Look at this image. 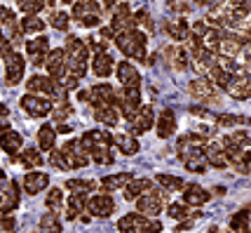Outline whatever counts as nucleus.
Wrapping results in <instances>:
<instances>
[{"mask_svg": "<svg viewBox=\"0 0 251 233\" xmlns=\"http://www.w3.org/2000/svg\"><path fill=\"white\" fill-rule=\"evenodd\" d=\"M89 14H101V5L97 0H77V2H73V17L75 19H82V17H89Z\"/></svg>", "mask_w": 251, "mask_h": 233, "instance_id": "c85d7f7f", "label": "nucleus"}, {"mask_svg": "<svg viewBox=\"0 0 251 233\" xmlns=\"http://www.w3.org/2000/svg\"><path fill=\"white\" fill-rule=\"evenodd\" d=\"M12 127H10V122H0V134H5V132H10Z\"/></svg>", "mask_w": 251, "mask_h": 233, "instance_id": "052dcab7", "label": "nucleus"}, {"mask_svg": "<svg viewBox=\"0 0 251 233\" xmlns=\"http://www.w3.org/2000/svg\"><path fill=\"white\" fill-rule=\"evenodd\" d=\"M143 224H146V217L139 214V212H129V214H125L120 217V222H118V231L120 233H139Z\"/></svg>", "mask_w": 251, "mask_h": 233, "instance_id": "a878e982", "label": "nucleus"}, {"mask_svg": "<svg viewBox=\"0 0 251 233\" xmlns=\"http://www.w3.org/2000/svg\"><path fill=\"white\" fill-rule=\"evenodd\" d=\"M164 203H167V198H164V191L155 189V186H151V189L146 191L143 196H139L136 198V210H139V214H143V217H157L160 212H162Z\"/></svg>", "mask_w": 251, "mask_h": 233, "instance_id": "7ed1b4c3", "label": "nucleus"}, {"mask_svg": "<svg viewBox=\"0 0 251 233\" xmlns=\"http://www.w3.org/2000/svg\"><path fill=\"white\" fill-rule=\"evenodd\" d=\"M94 118L99 122H103V125H108V127H115L118 122H120V111L115 109V106H103V109H97L94 111Z\"/></svg>", "mask_w": 251, "mask_h": 233, "instance_id": "f704fd0d", "label": "nucleus"}, {"mask_svg": "<svg viewBox=\"0 0 251 233\" xmlns=\"http://www.w3.org/2000/svg\"><path fill=\"white\" fill-rule=\"evenodd\" d=\"M10 179H7V175H5V170H0V191L5 189V184H7Z\"/></svg>", "mask_w": 251, "mask_h": 233, "instance_id": "13d9d810", "label": "nucleus"}, {"mask_svg": "<svg viewBox=\"0 0 251 233\" xmlns=\"http://www.w3.org/2000/svg\"><path fill=\"white\" fill-rule=\"evenodd\" d=\"M230 229L235 233H249L251 231V212L249 210L237 212V214L230 219Z\"/></svg>", "mask_w": 251, "mask_h": 233, "instance_id": "c9c22d12", "label": "nucleus"}, {"mask_svg": "<svg viewBox=\"0 0 251 233\" xmlns=\"http://www.w3.org/2000/svg\"><path fill=\"white\" fill-rule=\"evenodd\" d=\"M85 210H87V196L85 193H71L68 196V212L80 217Z\"/></svg>", "mask_w": 251, "mask_h": 233, "instance_id": "a19ab883", "label": "nucleus"}, {"mask_svg": "<svg viewBox=\"0 0 251 233\" xmlns=\"http://www.w3.org/2000/svg\"><path fill=\"white\" fill-rule=\"evenodd\" d=\"M157 181L162 184L167 191H183L186 189V184H183V179H178V177H174V175H157Z\"/></svg>", "mask_w": 251, "mask_h": 233, "instance_id": "79ce46f5", "label": "nucleus"}, {"mask_svg": "<svg viewBox=\"0 0 251 233\" xmlns=\"http://www.w3.org/2000/svg\"><path fill=\"white\" fill-rule=\"evenodd\" d=\"M47 52H50V43H47V38H45V35L33 38V40L26 43V55H28V59H31L33 66H45Z\"/></svg>", "mask_w": 251, "mask_h": 233, "instance_id": "f8f14e48", "label": "nucleus"}, {"mask_svg": "<svg viewBox=\"0 0 251 233\" xmlns=\"http://www.w3.org/2000/svg\"><path fill=\"white\" fill-rule=\"evenodd\" d=\"M87 155L94 160V163H99V165H108V163L115 160V155H113V148H110V146H97V148H92Z\"/></svg>", "mask_w": 251, "mask_h": 233, "instance_id": "58836bf2", "label": "nucleus"}, {"mask_svg": "<svg viewBox=\"0 0 251 233\" xmlns=\"http://www.w3.org/2000/svg\"><path fill=\"white\" fill-rule=\"evenodd\" d=\"M64 55H66V73L80 80V78L87 73L89 47L80 38H68L64 47Z\"/></svg>", "mask_w": 251, "mask_h": 233, "instance_id": "f257e3e1", "label": "nucleus"}, {"mask_svg": "<svg viewBox=\"0 0 251 233\" xmlns=\"http://www.w3.org/2000/svg\"><path fill=\"white\" fill-rule=\"evenodd\" d=\"M118 78H120L122 87H139L141 85V76H139L136 66H131L129 61L118 64Z\"/></svg>", "mask_w": 251, "mask_h": 233, "instance_id": "412c9836", "label": "nucleus"}, {"mask_svg": "<svg viewBox=\"0 0 251 233\" xmlns=\"http://www.w3.org/2000/svg\"><path fill=\"white\" fill-rule=\"evenodd\" d=\"M12 163H19V165L24 167H31V170H35V167H40L45 163L43 155L38 153L35 148H26V151H22L19 155H14V160Z\"/></svg>", "mask_w": 251, "mask_h": 233, "instance_id": "c756f323", "label": "nucleus"}, {"mask_svg": "<svg viewBox=\"0 0 251 233\" xmlns=\"http://www.w3.org/2000/svg\"><path fill=\"white\" fill-rule=\"evenodd\" d=\"M5 76H7V83L10 85H19V80L24 78V57L17 52V50H7L5 52Z\"/></svg>", "mask_w": 251, "mask_h": 233, "instance_id": "423d86ee", "label": "nucleus"}, {"mask_svg": "<svg viewBox=\"0 0 251 233\" xmlns=\"http://www.w3.org/2000/svg\"><path fill=\"white\" fill-rule=\"evenodd\" d=\"M247 78H249V87H251V76H247Z\"/></svg>", "mask_w": 251, "mask_h": 233, "instance_id": "0e129e2a", "label": "nucleus"}, {"mask_svg": "<svg viewBox=\"0 0 251 233\" xmlns=\"http://www.w3.org/2000/svg\"><path fill=\"white\" fill-rule=\"evenodd\" d=\"M209 198H211L209 191H204L200 184H188L186 189H183V203H186L188 207H200V205H204Z\"/></svg>", "mask_w": 251, "mask_h": 233, "instance_id": "a211bd4d", "label": "nucleus"}, {"mask_svg": "<svg viewBox=\"0 0 251 233\" xmlns=\"http://www.w3.org/2000/svg\"><path fill=\"white\" fill-rule=\"evenodd\" d=\"M87 99L92 101L94 111L97 109H103V106H113V87L108 83H99L87 92Z\"/></svg>", "mask_w": 251, "mask_h": 233, "instance_id": "ddd939ff", "label": "nucleus"}, {"mask_svg": "<svg viewBox=\"0 0 251 233\" xmlns=\"http://www.w3.org/2000/svg\"><path fill=\"white\" fill-rule=\"evenodd\" d=\"M45 68H47V73L52 76V80H61V78L66 76V55H64L61 47H56V50H50V52H47Z\"/></svg>", "mask_w": 251, "mask_h": 233, "instance_id": "9b49d317", "label": "nucleus"}, {"mask_svg": "<svg viewBox=\"0 0 251 233\" xmlns=\"http://www.w3.org/2000/svg\"><path fill=\"white\" fill-rule=\"evenodd\" d=\"M87 212L92 217H110L115 212V200L106 193L92 196V198H87Z\"/></svg>", "mask_w": 251, "mask_h": 233, "instance_id": "9d476101", "label": "nucleus"}, {"mask_svg": "<svg viewBox=\"0 0 251 233\" xmlns=\"http://www.w3.org/2000/svg\"><path fill=\"white\" fill-rule=\"evenodd\" d=\"M10 50V43H7V38H5V33L0 31V59L5 57V52Z\"/></svg>", "mask_w": 251, "mask_h": 233, "instance_id": "4d7b16f0", "label": "nucleus"}, {"mask_svg": "<svg viewBox=\"0 0 251 233\" xmlns=\"http://www.w3.org/2000/svg\"><path fill=\"white\" fill-rule=\"evenodd\" d=\"M155 127H157V134H160V139H167V137H172L176 130V116L172 109H164L160 113V118L155 120Z\"/></svg>", "mask_w": 251, "mask_h": 233, "instance_id": "4be33fe9", "label": "nucleus"}, {"mask_svg": "<svg viewBox=\"0 0 251 233\" xmlns=\"http://www.w3.org/2000/svg\"><path fill=\"white\" fill-rule=\"evenodd\" d=\"M167 217H172V219H186L188 217V205L186 203H172L169 207H167Z\"/></svg>", "mask_w": 251, "mask_h": 233, "instance_id": "de8ad7c7", "label": "nucleus"}, {"mask_svg": "<svg viewBox=\"0 0 251 233\" xmlns=\"http://www.w3.org/2000/svg\"><path fill=\"white\" fill-rule=\"evenodd\" d=\"M47 160L52 163V167H59V170H68V165H66V160H64V153H61L59 148H52Z\"/></svg>", "mask_w": 251, "mask_h": 233, "instance_id": "09e8293b", "label": "nucleus"}, {"mask_svg": "<svg viewBox=\"0 0 251 233\" xmlns=\"http://www.w3.org/2000/svg\"><path fill=\"white\" fill-rule=\"evenodd\" d=\"M115 45L120 47V52L129 59H139V61H146V33L139 31V29H129V31H122V33H115Z\"/></svg>", "mask_w": 251, "mask_h": 233, "instance_id": "f03ea898", "label": "nucleus"}, {"mask_svg": "<svg viewBox=\"0 0 251 233\" xmlns=\"http://www.w3.org/2000/svg\"><path fill=\"white\" fill-rule=\"evenodd\" d=\"M45 0H19V10L24 14H38L40 10H45Z\"/></svg>", "mask_w": 251, "mask_h": 233, "instance_id": "49530a36", "label": "nucleus"}, {"mask_svg": "<svg viewBox=\"0 0 251 233\" xmlns=\"http://www.w3.org/2000/svg\"><path fill=\"white\" fill-rule=\"evenodd\" d=\"M89 47H92L97 55H101V52H108V50H106V38H101V35L89 38Z\"/></svg>", "mask_w": 251, "mask_h": 233, "instance_id": "864d4df0", "label": "nucleus"}, {"mask_svg": "<svg viewBox=\"0 0 251 233\" xmlns=\"http://www.w3.org/2000/svg\"><path fill=\"white\" fill-rule=\"evenodd\" d=\"M45 205H47V210L59 214L61 207H64V196H61V189H50L47 191V198H45Z\"/></svg>", "mask_w": 251, "mask_h": 233, "instance_id": "ea45409f", "label": "nucleus"}, {"mask_svg": "<svg viewBox=\"0 0 251 233\" xmlns=\"http://www.w3.org/2000/svg\"><path fill=\"white\" fill-rule=\"evenodd\" d=\"M115 66V59L110 52H101V55H94V61H92V73L99 78H108L110 71Z\"/></svg>", "mask_w": 251, "mask_h": 233, "instance_id": "5701e85b", "label": "nucleus"}, {"mask_svg": "<svg viewBox=\"0 0 251 233\" xmlns=\"http://www.w3.org/2000/svg\"><path fill=\"white\" fill-rule=\"evenodd\" d=\"M103 2H106V5H108V7H113V5H115V2H118V0H103Z\"/></svg>", "mask_w": 251, "mask_h": 233, "instance_id": "e2e57ef3", "label": "nucleus"}, {"mask_svg": "<svg viewBox=\"0 0 251 233\" xmlns=\"http://www.w3.org/2000/svg\"><path fill=\"white\" fill-rule=\"evenodd\" d=\"M82 146H85V151H92V148H97V146H110L113 144V137L108 132H101V130H92V132H85V137L80 139Z\"/></svg>", "mask_w": 251, "mask_h": 233, "instance_id": "b1692460", "label": "nucleus"}, {"mask_svg": "<svg viewBox=\"0 0 251 233\" xmlns=\"http://www.w3.org/2000/svg\"><path fill=\"white\" fill-rule=\"evenodd\" d=\"M129 181H131L129 172H118V175H108V177L101 179V186L106 191H115V189H125Z\"/></svg>", "mask_w": 251, "mask_h": 233, "instance_id": "72a5a7b5", "label": "nucleus"}, {"mask_svg": "<svg viewBox=\"0 0 251 233\" xmlns=\"http://www.w3.org/2000/svg\"><path fill=\"white\" fill-rule=\"evenodd\" d=\"M110 29H113L115 33L129 31V29H136V24H134V14H131V7L127 5V2L115 5L113 17H110Z\"/></svg>", "mask_w": 251, "mask_h": 233, "instance_id": "0eeeda50", "label": "nucleus"}, {"mask_svg": "<svg viewBox=\"0 0 251 233\" xmlns=\"http://www.w3.org/2000/svg\"><path fill=\"white\" fill-rule=\"evenodd\" d=\"M0 31L5 33L10 47L22 43V31H19V24H17V14L10 7H0Z\"/></svg>", "mask_w": 251, "mask_h": 233, "instance_id": "39448f33", "label": "nucleus"}, {"mask_svg": "<svg viewBox=\"0 0 251 233\" xmlns=\"http://www.w3.org/2000/svg\"><path fill=\"white\" fill-rule=\"evenodd\" d=\"M226 92H228L232 99H237V101L249 99V97H251L249 78H247V76H232V80H230V85L226 87Z\"/></svg>", "mask_w": 251, "mask_h": 233, "instance_id": "dca6fc26", "label": "nucleus"}, {"mask_svg": "<svg viewBox=\"0 0 251 233\" xmlns=\"http://www.w3.org/2000/svg\"><path fill=\"white\" fill-rule=\"evenodd\" d=\"M188 92H190L195 99H200V101H216L219 99L216 85H214L209 78H195V80H190Z\"/></svg>", "mask_w": 251, "mask_h": 233, "instance_id": "6e6552de", "label": "nucleus"}, {"mask_svg": "<svg viewBox=\"0 0 251 233\" xmlns=\"http://www.w3.org/2000/svg\"><path fill=\"white\" fill-rule=\"evenodd\" d=\"M43 29H45V22L38 17V14H26L22 22H19V31H22V35L40 33Z\"/></svg>", "mask_w": 251, "mask_h": 233, "instance_id": "7c9ffc66", "label": "nucleus"}, {"mask_svg": "<svg viewBox=\"0 0 251 233\" xmlns=\"http://www.w3.org/2000/svg\"><path fill=\"white\" fill-rule=\"evenodd\" d=\"M209 29H211V26H209L204 19H200V22H195L190 26V35H193V38H204V33H207Z\"/></svg>", "mask_w": 251, "mask_h": 233, "instance_id": "3c124183", "label": "nucleus"}, {"mask_svg": "<svg viewBox=\"0 0 251 233\" xmlns=\"http://www.w3.org/2000/svg\"><path fill=\"white\" fill-rule=\"evenodd\" d=\"M54 142H56L54 125H47V122H45L43 127L38 130V146H40L43 151H52V148H54Z\"/></svg>", "mask_w": 251, "mask_h": 233, "instance_id": "473e14b6", "label": "nucleus"}, {"mask_svg": "<svg viewBox=\"0 0 251 233\" xmlns=\"http://www.w3.org/2000/svg\"><path fill=\"white\" fill-rule=\"evenodd\" d=\"M61 153H64V160H66V165H68V170H77V167H85L89 163V155L80 139L66 142L64 148H61Z\"/></svg>", "mask_w": 251, "mask_h": 233, "instance_id": "20e7f679", "label": "nucleus"}, {"mask_svg": "<svg viewBox=\"0 0 251 233\" xmlns=\"http://www.w3.org/2000/svg\"><path fill=\"white\" fill-rule=\"evenodd\" d=\"M153 186L151 179H131L129 184L125 186V200H136L139 196H143L146 191Z\"/></svg>", "mask_w": 251, "mask_h": 233, "instance_id": "cd10ccee", "label": "nucleus"}, {"mask_svg": "<svg viewBox=\"0 0 251 233\" xmlns=\"http://www.w3.org/2000/svg\"><path fill=\"white\" fill-rule=\"evenodd\" d=\"M153 125H155L153 106H141V109H139V113H136V116L129 120V127H131V132H134V134L148 132Z\"/></svg>", "mask_w": 251, "mask_h": 233, "instance_id": "4468645a", "label": "nucleus"}, {"mask_svg": "<svg viewBox=\"0 0 251 233\" xmlns=\"http://www.w3.org/2000/svg\"><path fill=\"white\" fill-rule=\"evenodd\" d=\"M7 113H10V109H7V106H5V104H0V118H5V116H7Z\"/></svg>", "mask_w": 251, "mask_h": 233, "instance_id": "680f3d73", "label": "nucleus"}, {"mask_svg": "<svg viewBox=\"0 0 251 233\" xmlns=\"http://www.w3.org/2000/svg\"><path fill=\"white\" fill-rule=\"evenodd\" d=\"M22 109L33 118H45L47 113H52V101L47 97H35V94H26L22 97Z\"/></svg>", "mask_w": 251, "mask_h": 233, "instance_id": "1a4fd4ad", "label": "nucleus"}, {"mask_svg": "<svg viewBox=\"0 0 251 233\" xmlns=\"http://www.w3.org/2000/svg\"><path fill=\"white\" fill-rule=\"evenodd\" d=\"M113 144L118 146L125 155L139 153V142H136V137H131V134H115V137H113Z\"/></svg>", "mask_w": 251, "mask_h": 233, "instance_id": "2f4dec72", "label": "nucleus"}, {"mask_svg": "<svg viewBox=\"0 0 251 233\" xmlns=\"http://www.w3.org/2000/svg\"><path fill=\"white\" fill-rule=\"evenodd\" d=\"M50 24L56 31H68V12L64 10H52L50 12Z\"/></svg>", "mask_w": 251, "mask_h": 233, "instance_id": "c03bdc74", "label": "nucleus"}, {"mask_svg": "<svg viewBox=\"0 0 251 233\" xmlns=\"http://www.w3.org/2000/svg\"><path fill=\"white\" fill-rule=\"evenodd\" d=\"M216 122H219L221 127H237V125H249V118H244V116H216Z\"/></svg>", "mask_w": 251, "mask_h": 233, "instance_id": "a18cd8bd", "label": "nucleus"}, {"mask_svg": "<svg viewBox=\"0 0 251 233\" xmlns=\"http://www.w3.org/2000/svg\"><path fill=\"white\" fill-rule=\"evenodd\" d=\"M204 158H207V163H209L211 167H219V170L228 167V158H226V151L221 148L219 142H207V144H204Z\"/></svg>", "mask_w": 251, "mask_h": 233, "instance_id": "6ab92c4d", "label": "nucleus"}, {"mask_svg": "<svg viewBox=\"0 0 251 233\" xmlns=\"http://www.w3.org/2000/svg\"><path fill=\"white\" fill-rule=\"evenodd\" d=\"M47 186H50V177H47L45 172H35V170H31V172L24 177V189H26V193H31V196L40 193V191L47 189Z\"/></svg>", "mask_w": 251, "mask_h": 233, "instance_id": "aec40b11", "label": "nucleus"}, {"mask_svg": "<svg viewBox=\"0 0 251 233\" xmlns=\"http://www.w3.org/2000/svg\"><path fill=\"white\" fill-rule=\"evenodd\" d=\"M134 24H136V29H143V33H153V19H151V14L146 10H139L136 14H134Z\"/></svg>", "mask_w": 251, "mask_h": 233, "instance_id": "37998d69", "label": "nucleus"}, {"mask_svg": "<svg viewBox=\"0 0 251 233\" xmlns=\"http://www.w3.org/2000/svg\"><path fill=\"white\" fill-rule=\"evenodd\" d=\"M164 57H167V61H169V66L176 68V71H186L190 66V57L183 47H176V45H169L167 50H164Z\"/></svg>", "mask_w": 251, "mask_h": 233, "instance_id": "f3484780", "label": "nucleus"}, {"mask_svg": "<svg viewBox=\"0 0 251 233\" xmlns=\"http://www.w3.org/2000/svg\"><path fill=\"white\" fill-rule=\"evenodd\" d=\"M169 10L174 12V14H178V17H183V14L190 12V2L188 0H172L169 2Z\"/></svg>", "mask_w": 251, "mask_h": 233, "instance_id": "8fccbe9b", "label": "nucleus"}, {"mask_svg": "<svg viewBox=\"0 0 251 233\" xmlns=\"http://www.w3.org/2000/svg\"><path fill=\"white\" fill-rule=\"evenodd\" d=\"M77 22L82 24L85 29H97L99 24H101V14H89V17H82V19H77Z\"/></svg>", "mask_w": 251, "mask_h": 233, "instance_id": "6e6d98bb", "label": "nucleus"}, {"mask_svg": "<svg viewBox=\"0 0 251 233\" xmlns=\"http://www.w3.org/2000/svg\"><path fill=\"white\" fill-rule=\"evenodd\" d=\"M164 31L172 35L174 40H186V38H190V26L186 24L183 17H176V19L164 22Z\"/></svg>", "mask_w": 251, "mask_h": 233, "instance_id": "393cba45", "label": "nucleus"}, {"mask_svg": "<svg viewBox=\"0 0 251 233\" xmlns=\"http://www.w3.org/2000/svg\"><path fill=\"white\" fill-rule=\"evenodd\" d=\"M61 222H59V217H56L54 212H47L40 217V233H61Z\"/></svg>", "mask_w": 251, "mask_h": 233, "instance_id": "4c0bfd02", "label": "nucleus"}, {"mask_svg": "<svg viewBox=\"0 0 251 233\" xmlns=\"http://www.w3.org/2000/svg\"><path fill=\"white\" fill-rule=\"evenodd\" d=\"M71 113H73V109H71L68 104H64V106H54V120L56 122H64Z\"/></svg>", "mask_w": 251, "mask_h": 233, "instance_id": "5fc2aeb1", "label": "nucleus"}, {"mask_svg": "<svg viewBox=\"0 0 251 233\" xmlns=\"http://www.w3.org/2000/svg\"><path fill=\"white\" fill-rule=\"evenodd\" d=\"M139 233H162V224L157 219H146V224L139 229Z\"/></svg>", "mask_w": 251, "mask_h": 233, "instance_id": "603ef678", "label": "nucleus"}, {"mask_svg": "<svg viewBox=\"0 0 251 233\" xmlns=\"http://www.w3.org/2000/svg\"><path fill=\"white\" fill-rule=\"evenodd\" d=\"M66 189L71 191V193H85L87 196L89 191L97 189V181H92V179H68L66 181Z\"/></svg>", "mask_w": 251, "mask_h": 233, "instance_id": "e433bc0d", "label": "nucleus"}, {"mask_svg": "<svg viewBox=\"0 0 251 233\" xmlns=\"http://www.w3.org/2000/svg\"><path fill=\"white\" fill-rule=\"evenodd\" d=\"M54 130H56V132H61V134H68V132H71V125H56Z\"/></svg>", "mask_w": 251, "mask_h": 233, "instance_id": "bf43d9fd", "label": "nucleus"}, {"mask_svg": "<svg viewBox=\"0 0 251 233\" xmlns=\"http://www.w3.org/2000/svg\"><path fill=\"white\" fill-rule=\"evenodd\" d=\"M26 87H28V94H35V97H52V92H54V87H56V80L45 78V76H33V78H28Z\"/></svg>", "mask_w": 251, "mask_h": 233, "instance_id": "2eb2a0df", "label": "nucleus"}, {"mask_svg": "<svg viewBox=\"0 0 251 233\" xmlns=\"http://www.w3.org/2000/svg\"><path fill=\"white\" fill-rule=\"evenodd\" d=\"M0 148H2L7 155H17L19 148H22V134L14 132V130L0 134Z\"/></svg>", "mask_w": 251, "mask_h": 233, "instance_id": "bb28decb", "label": "nucleus"}]
</instances>
